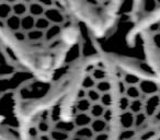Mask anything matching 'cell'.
<instances>
[{
	"label": "cell",
	"mask_w": 160,
	"mask_h": 140,
	"mask_svg": "<svg viewBox=\"0 0 160 140\" xmlns=\"http://www.w3.org/2000/svg\"><path fill=\"white\" fill-rule=\"evenodd\" d=\"M111 62L97 47L54 82L20 124V139H114Z\"/></svg>",
	"instance_id": "6da1fadb"
},
{
	"label": "cell",
	"mask_w": 160,
	"mask_h": 140,
	"mask_svg": "<svg viewBox=\"0 0 160 140\" xmlns=\"http://www.w3.org/2000/svg\"><path fill=\"white\" fill-rule=\"evenodd\" d=\"M0 44L45 80L97 47L66 0H0Z\"/></svg>",
	"instance_id": "7a4b0ae2"
},
{
	"label": "cell",
	"mask_w": 160,
	"mask_h": 140,
	"mask_svg": "<svg viewBox=\"0 0 160 140\" xmlns=\"http://www.w3.org/2000/svg\"><path fill=\"white\" fill-rule=\"evenodd\" d=\"M105 54L114 79V139H160V77L131 57Z\"/></svg>",
	"instance_id": "3957f363"
},
{
	"label": "cell",
	"mask_w": 160,
	"mask_h": 140,
	"mask_svg": "<svg viewBox=\"0 0 160 140\" xmlns=\"http://www.w3.org/2000/svg\"><path fill=\"white\" fill-rule=\"evenodd\" d=\"M102 51L133 58L160 77V16L142 25L118 46Z\"/></svg>",
	"instance_id": "277c9868"
},
{
	"label": "cell",
	"mask_w": 160,
	"mask_h": 140,
	"mask_svg": "<svg viewBox=\"0 0 160 140\" xmlns=\"http://www.w3.org/2000/svg\"><path fill=\"white\" fill-rule=\"evenodd\" d=\"M79 21L96 41L109 37L125 0H66Z\"/></svg>",
	"instance_id": "5b68a950"
},
{
	"label": "cell",
	"mask_w": 160,
	"mask_h": 140,
	"mask_svg": "<svg viewBox=\"0 0 160 140\" xmlns=\"http://www.w3.org/2000/svg\"><path fill=\"white\" fill-rule=\"evenodd\" d=\"M160 16V0H125L120 18L109 37L96 41L101 51L118 46L145 23Z\"/></svg>",
	"instance_id": "8992f818"
},
{
	"label": "cell",
	"mask_w": 160,
	"mask_h": 140,
	"mask_svg": "<svg viewBox=\"0 0 160 140\" xmlns=\"http://www.w3.org/2000/svg\"><path fill=\"white\" fill-rule=\"evenodd\" d=\"M0 138H2V131H1V122H0Z\"/></svg>",
	"instance_id": "52a82bcc"
}]
</instances>
